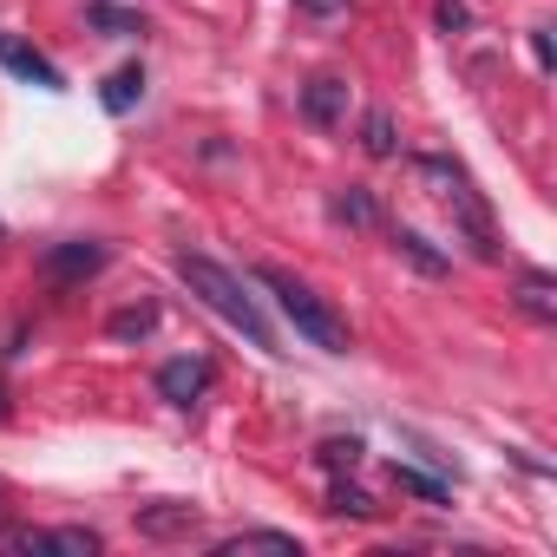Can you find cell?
Instances as JSON below:
<instances>
[{"mask_svg": "<svg viewBox=\"0 0 557 557\" xmlns=\"http://www.w3.org/2000/svg\"><path fill=\"white\" fill-rule=\"evenodd\" d=\"M177 275H184V289L216 315V322H230L249 348H262V355H283L275 348V329H269V315H262V302L243 289V275L236 269H223V262H210V256H177Z\"/></svg>", "mask_w": 557, "mask_h": 557, "instance_id": "cell-1", "label": "cell"}, {"mask_svg": "<svg viewBox=\"0 0 557 557\" xmlns=\"http://www.w3.org/2000/svg\"><path fill=\"white\" fill-rule=\"evenodd\" d=\"M256 283L275 296V309L289 315V329L309 342V348H322V355H348L355 348V335H348V322H342V309L329 302V296H315L302 275H289V269H275V262H262L256 269Z\"/></svg>", "mask_w": 557, "mask_h": 557, "instance_id": "cell-2", "label": "cell"}, {"mask_svg": "<svg viewBox=\"0 0 557 557\" xmlns=\"http://www.w3.org/2000/svg\"><path fill=\"white\" fill-rule=\"evenodd\" d=\"M413 177L453 210V223L466 230V243H472V256H485V262H498V230H492V210H485V197H479V184L466 177V164H453V158H413Z\"/></svg>", "mask_w": 557, "mask_h": 557, "instance_id": "cell-3", "label": "cell"}, {"mask_svg": "<svg viewBox=\"0 0 557 557\" xmlns=\"http://www.w3.org/2000/svg\"><path fill=\"white\" fill-rule=\"evenodd\" d=\"M0 550H34V557H99L106 550V537L92 531V524H60V531H34V524H21V531H0Z\"/></svg>", "mask_w": 557, "mask_h": 557, "instance_id": "cell-4", "label": "cell"}, {"mask_svg": "<svg viewBox=\"0 0 557 557\" xmlns=\"http://www.w3.org/2000/svg\"><path fill=\"white\" fill-rule=\"evenodd\" d=\"M138 537H151V544H190L197 531H203V511L197 505H184V498H151V505H138Z\"/></svg>", "mask_w": 557, "mask_h": 557, "instance_id": "cell-5", "label": "cell"}, {"mask_svg": "<svg viewBox=\"0 0 557 557\" xmlns=\"http://www.w3.org/2000/svg\"><path fill=\"white\" fill-rule=\"evenodd\" d=\"M296 112H302L315 132H335V125H348V79H342V73H315V79L302 86Z\"/></svg>", "mask_w": 557, "mask_h": 557, "instance_id": "cell-6", "label": "cell"}, {"mask_svg": "<svg viewBox=\"0 0 557 557\" xmlns=\"http://www.w3.org/2000/svg\"><path fill=\"white\" fill-rule=\"evenodd\" d=\"M0 66H8L14 79H27V86H40V92H66V73L40 47H27L21 34H0Z\"/></svg>", "mask_w": 557, "mask_h": 557, "instance_id": "cell-7", "label": "cell"}, {"mask_svg": "<svg viewBox=\"0 0 557 557\" xmlns=\"http://www.w3.org/2000/svg\"><path fill=\"white\" fill-rule=\"evenodd\" d=\"M210 381H216V368H210L203 355H177V361H164V368H158V394H164L171 407H197Z\"/></svg>", "mask_w": 557, "mask_h": 557, "instance_id": "cell-8", "label": "cell"}, {"mask_svg": "<svg viewBox=\"0 0 557 557\" xmlns=\"http://www.w3.org/2000/svg\"><path fill=\"white\" fill-rule=\"evenodd\" d=\"M106 243H92V236H73V243H53L47 249V275H60V283H79V275H99L106 269Z\"/></svg>", "mask_w": 557, "mask_h": 557, "instance_id": "cell-9", "label": "cell"}, {"mask_svg": "<svg viewBox=\"0 0 557 557\" xmlns=\"http://www.w3.org/2000/svg\"><path fill=\"white\" fill-rule=\"evenodd\" d=\"M216 557H243V550H283V557H302V537L296 531H230L210 544Z\"/></svg>", "mask_w": 557, "mask_h": 557, "instance_id": "cell-10", "label": "cell"}, {"mask_svg": "<svg viewBox=\"0 0 557 557\" xmlns=\"http://www.w3.org/2000/svg\"><path fill=\"white\" fill-rule=\"evenodd\" d=\"M329 216L348 223V230H374V223H381V203H374L368 184H342V190L329 197Z\"/></svg>", "mask_w": 557, "mask_h": 557, "instance_id": "cell-11", "label": "cell"}, {"mask_svg": "<svg viewBox=\"0 0 557 557\" xmlns=\"http://www.w3.org/2000/svg\"><path fill=\"white\" fill-rule=\"evenodd\" d=\"M394 249H400V256H407L420 275H446V269H453V256H446V249H433V243H426L413 223H394Z\"/></svg>", "mask_w": 557, "mask_h": 557, "instance_id": "cell-12", "label": "cell"}, {"mask_svg": "<svg viewBox=\"0 0 557 557\" xmlns=\"http://www.w3.org/2000/svg\"><path fill=\"white\" fill-rule=\"evenodd\" d=\"M518 309L531 315V322H557V283L544 269H524L518 275Z\"/></svg>", "mask_w": 557, "mask_h": 557, "instance_id": "cell-13", "label": "cell"}, {"mask_svg": "<svg viewBox=\"0 0 557 557\" xmlns=\"http://www.w3.org/2000/svg\"><path fill=\"white\" fill-rule=\"evenodd\" d=\"M138 99H145V66H119V73L106 79V92H99V106H106L112 119H125Z\"/></svg>", "mask_w": 557, "mask_h": 557, "instance_id": "cell-14", "label": "cell"}, {"mask_svg": "<svg viewBox=\"0 0 557 557\" xmlns=\"http://www.w3.org/2000/svg\"><path fill=\"white\" fill-rule=\"evenodd\" d=\"M361 151H368V158H400V125H394L387 106H374V112L361 119Z\"/></svg>", "mask_w": 557, "mask_h": 557, "instance_id": "cell-15", "label": "cell"}, {"mask_svg": "<svg viewBox=\"0 0 557 557\" xmlns=\"http://www.w3.org/2000/svg\"><path fill=\"white\" fill-rule=\"evenodd\" d=\"M394 485H400L407 498H420V505H453V485H446V479H433V472H420V466H400V459H394Z\"/></svg>", "mask_w": 557, "mask_h": 557, "instance_id": "cell-16", "label": "cell"}, {"mask_svg": "<svg viewBox=\"0 0 557 557\" xmlns=\"http://www.w3.org/2000/svg\"><path fill=\"white\" fill-rule=\"evenodd\" d=\"M86 21H92L99 34H112V40H138V34H145V14H132V8H112V0H92V8H86Z\"/></svg>", "mask_w": 557, "mask_h": 557, "instance_id": "cell-17", "label": "cell"}, {"mask_svg": "<svg viewBox=\"0 0 557 557\" xmlns=\"http://www.w3.org/2000/svg\"><path fill=\"white\" fill-rule=\"evenodd\" d=\"M329 511H335V518H361V524H374V518H381V505H374L361 485H348L342 472H335V485H329Z\"/></svg>", "mask_w": 557, "mask_h": 557, "instance_id": "cell-18", "label": "cell"}, {"mask_svg": "<svg viewBox=\"0 0 557 557\" xmlns=\"http://www.w3.org/2000/svg\"><path fill=\"white\" fill-rule=\"evenodd\" d=\"M151 329H158V302H132V309H119V315L106 322L112 342H145Z\"/></svg>", "mask_w": 557, "mask_h": 557, "instance_id": "cell-19", "label": "cell"}, {"mask_svg": "<svg viewBox=\"0 0 557 557\" xmlns=\"http://www.w3.org/2000/svg\"><path fill=\"white\" fill-rule=\"evenodd\" d=\"M361 453H368V446H361L355 433H348V440L335 433V440H322V446H315V459H322L329 472H355V466H361Z\"/></svg>", "mask_w": 557, "mask_h": 557, "instance_id": "cell-20", "label": "cell"}, {"mask_svg": "<svg viewBox=\"0 0 557 557\" xmlns=\"http://www.w3.org/2000/svg\"><path fill=\"white\" fill-rule=\"evenodd\" d=\"M433 21H440V34H466V27H472V14L459 8V0H440V8H433Z\"/></svg>", "mask_w": 557, "mask_h": 557, "instance_id": "cell-21", "label": "cell"}, {"mask_svg": "<svg viewBox=\"0 0 557 557\" xmlns=\"http://www.w3.org/2000/svg\"><path fill=\"white\" fill-rule=\"evenodd\" d=\"M302 14H348V0H296Z\"/></svg>", "mask_w": 557, "mask_h": 557, "instance_id": "cell-22", "label": "cell"}, {"mask_svg": "<svg viewBox=\"0 0 557 557\" xmlns=\"http://www.w3.org/2000/svg\"><path fill=\"white\" fill-rule=\"evenodd\" d=\"M8 413H14V407H8V387H0V420H8Z\"/></svg>", "mask_w": 557, "mask_h": 557, "instance_id": "cell-23", "label": "cell"}, {"mask_svg": "<svg viewBox=\"0 0 557 557\" xmlns=\"http://www.w3.org/2000/svg\"><path fill=\"white\" fill-rule=\"evenodd\" d=\"M0 511H8V485H0Z\"/></svg>", "mask_w": 557, "mask_h": 557, "instance_id": "cell-24", "label": "cell"}]
</instances>
